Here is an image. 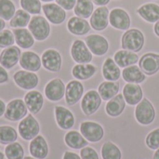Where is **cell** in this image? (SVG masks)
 I'll list each match as a JSON object with an SVG mask.
<instances>
[{"instance_id":"6da1fadb","label":"cell","mask_w":159,"mask_h":159,"mask_svg":"<svg viewBox=\"0 0 159 159\" xmlns=\"http://www.w3.org/2000/svg\"><path fill=\"white\" fill-rule=\"evenodd\" d=\"M145 38L143 33L137 28H129L121 37V46L123 49L132 52H140L144 47Z\"/></svg>"},{"instance_id":"7a4b0ae2","label":"cell","mask_w":159,"mask_h":159,"mask_svg":"<svg viewBox=\"0 0 159 159\" xmlns=\"http://www.w3.org/2000/svg\"><path fill=\"white\" fill-rule=\"evenodd\" d=\"M35 41L42 42L47 40L51 33L49 21L41 15H33L27 26Z\"/></svg>"},{"instance_id":"3957f363","label":"cell","mask_w":159,"mask_h":159,"mask_svg":"<svg viewBox=\"0 0 159 159\" xmlns=\"http://www.w3.org/2000/svg\"><path fill=\"white\" fill-rule=\"evenodd\" d=\"M40 132V124L33 114H28L19 122L18 133L23 141L30 142Z\"/></svg>"},{"instance_id":"277c9868","label":"cell","mask_w":159,"mask_h":159,"mask_svg":"<svg viewBox=\"0 0 159 159\" xmlns=\"http://www.w3.org/2000/svg\"><path fill=\"white\" fill-rule=\"evenodd\" d=\"M135 118L137 122L143 126L151 125L156 119V110L153 103L143 98L135 108Z\"/></svg>"},{"instance_id":"5b68a950","label":"cell","mask_w":159,"mask_h":159,"mask_svg":"<svg viewBox=\"0 0 159 159\" xmlns=\"http://www.w3.org/2000/svg\"><path fill=\"white\" fill-rule=\"evenodd\" d=\"M28 115V108L22 99L16 98L9 101L6 107L4 117L10 122H18Z\"/></svg>"},{"instance_id":"8992f818","label":"cell","mask_w":159,"mask_h":159,"mask_svg":"<svg viewBox=\"0 0 159 159\" xmlns=\"http://www.w3.org/2000/svg\"><path fill=\"white\" fill-rule=\"evenodd\" d=\"M13 81L15 85L23 90H32L34 89L39 84V76L36 73L26 71V70H18L13 75Z\"/></svg>"},{"instance_id":"52a82bcc","label":"cell","mask_w":159,"mask_h":159,"mask_svg":"<svg viewBox=\"0 0 159 159\" xmlns=\"http://www.w3.org/2000/svg\"><path fill=\"white\" fill-rule=\"evenodd\" d=\"M42 66L48 72L58 73L62 66L61 54L55 48H47L41 55Z\"/></svg>"},{"instance_id":"ba28073f","label":"cell","mask_w":159,"mask_h":159,"mask_svg":"<svg viewBox=\"0 0 159 159\" xmlns=\"http://www.w3.org/2000/svg\"><path fill=\"white\" fill-rule=\"evenodd\" d=\"M80 133L89 143H98L102 140L104 136V129L102 126L94 121H84L79 127Z\"/></svg>"},{"instance_id":"9c48e42d","label":"cell","mask_w":159,"mask_h":159,"mask_svg":"<svg viewBox=\"0 0 159 159\" xmlns=\"http://www.w3.org/2000/svg\"><path fill=\"white\" fill-rule=\"evenodd\" d=\"M102 99L98 91L90 89L87 91L81 99V110L85 116H89L94 115L101 107Z\"/></svg>"},{"instance_id":"30bf717a","label":"cell","mask_w":159,"mask_h":159,"mask_svg":"<svg viewBox=\"0 0 159 159\" xmlns=\"http://www.w3.org/2000/svg\"><path fill=\"white\" fill-rule=\"evenodd\" d=\"M42 12L44 17L54 25H61L66 20V10L60 7L57 3H45L42 6Z\"/></svg>"},{"instance_id":"8fae6325","label":"cell","mask_w":159,"mask_h":159,"mask_svg":"<svg viewBox=\"0 0 159 159\" xmlns=\"http://www.w3.org/2000/svg\"><path fill=\"white\" fill-rule=\"evenodd\" d=\"M109 24L120 31H127L131 25V19L127 10L121 7H115L109 14Z\"/></svg>"},{"instance_id":"7c38bea8","label":"cell","mask_w":159,"mask_h":159,"mask_svg":"<svg viewBox=\"0 0 159 159\" xmlns=\"http://www.w3.org/2000/svg\"><path fill=\"white\" fill-rule=\"evenodd\" d=\"M65 89L66 86L64 82L61 78L56 77L49 80L46 84L44 88V94L46 99H48L49 102H57L64 97Z\"/></svg>"},{"instance_id":"4fadbf2b","label":"cell","mask_w":159,"mask_h":159,"mask_svg":"<svg viewBox=\"0 0 159 159\" xmlns=\"http://www.w3.org/2000/svg\"><path fill=\"white\" fill-rule=\"evenodd\" d=\"M70 54L76 63H90L92 61L91 51L88 48L86 42L81 39H75L72 43Z\"/></svg>"},{"instance_id":"5bb4252c","label":"cell","mask_w":159,"mask_h":159,"mask_svg":"<svg viewBox=\"0 0 159 159\" xmlns=\"http://www.w3.org/2000/svg\"><path fill=\"white\" fill-rule=\"evenodd\" d=\"M85 42L91 53L96 56H103L109 50V42L103 35L89 34L85 38Z\"/></svg>"},{"instance_id":"9a60e30c","label":"cell","mask_w":159,"mask_h":159,"mask_svg":"<svg viewBox=\"0 0 159 159\" xmlns=\"http://www.w3.org/2000/svg\"><path fill=\"white\" fill-rule=\"evenodd\" d=\"M21 55V48L18 46H11L3 48L0 52V64L7 70H11L20 61Z\"/></svg>"},{"instance_id":"2e32d148","label":"cell","mask_w":159,"mask_h":159,"mask_svg":"<svg viewBox=\"0 0 159 159\" xmlns=\"http://www.w3.org/2000/svg\"><path fill=\"white\" fill-rule=\"evenodd\" d=\"M110 10L106 6L98 7L89 18V24L95 31H103L109 25Z\"/></svg>"},{"instance_id":"e0dca14e","label":"cell","mask_w":159,"mask_h":159,"mask_svg":"<svg viewBox=\"0 0 159 159\" xmlns=\"http://www.w3.org/2000/svg\"><path fill=\"white\" fill-rule=\"evenodd\" d=\"M54 116L58 127L63 130L71 129L75 123L74 114L66 107L57 105L54 107Z\"/></svg>"},{"instance_id":"ac0fdd59","label":"cell","mask_w":159,"mask_h":159,"mask_svg":"<svg viewBox=\"0 0 159 159\" xmlns=\"http://www.w3.org/2000/svg\"><path fill=\"white\" fill-rule=\"evenodd\" d=\"M84 96V86L83 84L75 79L71 80L67 83L65 89V102L69 106L76 104Z\"/></svg>"},{"instance_id":"d6986e66","label":"cell","mask_w":159,"mask_h":159,"mask_svg":"<svg viewBox=\"0 0 159 159\" xmlns=\"http://www.w3.org/2000/svg\"><path fill=\"white\" fill-rule=\"evenodd\" d=\"M19 64L23 70L37 73L42 67L41 57L34 51L25 50L21 52Z\"/></svg>"},{"instance_id":"ffe728a7","label":"cell","mask_w":159,"mask_h":159,"mask_svg":"<svg viewBox=\"0 0 159 159\" xmlns=\"http://www.w3.org/2000/svg\"><path fill=\"white\" fill-rule=\"evenodd\" d=\"M28 148L30 156L37 159H46L49 153L48 142L42 135H37L30 141Z\"/></svg>"},{"instance_id":"44dd1931","label":"cell","mask_w":159,"mask_h":159,"mask_svg":"<svg viewBox=\"0 0 159 159\" xmlns=\"http://www.w3.org/2000/svg\"><path fill=\"white\" fill-rule=\"evenodd\" d=\"M23 101L28 108V111L33 114H38L44 106V96L43 94L35 89L29 90L25 93Z\"/></svg>"},{"instance_id":"7402d4cb","label":"cell","mask_w":159,"mask_h":159,"mask_svg":"<svg viewBox=\"0 0 159 159\" xmlns=\"http://www.w3.org/2000/svg\"><path fill=\"white\" fill-rule=\"evenodd\" d=\"M139 67L146 75H154L159 71V54L148 52L139 60Z\"/></svg>"},{"instance_id":"603a6c76","label":"cell","mask_w":159,"mask_h":159,"mask_svg":"<svg viewBox=\"0 0 159 159\" xmlns=\"http://www.w3.org/2000/svg\"><path fill=\"white\" fill-rule=\"evenodd\" d=\"M67 30L70 34L77 36L85 35L91 30V26L87 19H83L77 16L71 17L67 21Z\"/></svg>"},{"instance_id":"cb8c5ba5","label":"cell","mask_w":159,"mask_h":159,"mask_svg":"<svg viewBox=\"0 0 159 159\" xmlns=\"http://www.w3.org/2000/svg\"><path fill=\"white\" fill-rule=\"evenodd\" d=\"M126 102L129 105H137L143 99V91L139 84L128 83L123 88L122 92Z\"/></svg>"},{"instance_id":"d4e9b609","label":"cell","mask_w":159,"mask_h":159,"mask_svg":"<svg viewBox=\"0 0 159 159\" xmlns=\"http://www.w3.org/2000/svg\"><path fill=\"white\" fill-rule=\"evenodd\" d=\"M15 38V44L21 49L28 50L34 47L35 39L28 28H17L12 30Z\"/></svg>"},{"instance_id":"484cf974","label":"cell","mask_w":159,"mask_h":159,"mask_svg":"<svg viewBox=\"0 0 159 159\" xmlns=\"http://www.w3.org/2000/svg\"><path fill=\"white\" fill-rule=\"evenodd\" d=\"M137 14L149 23H156L159 20V5L156 3H145L140 6Z\"/></svg>"},{"instance_id":"4316f807","label":"cell","mask_w":159,"mask_h":159,"mask_svg":"<svg viewBox=\"0 0 159 159\" xmlns=\"http://www.w3.org/2000/svg\"><path fill=\"white\" fill-rule=\"evenodd\" d=\"M126 103L123 94H117L107 102L105 105V112L111 117H117L124 112Z\"/></svg>"},{"instance_id":"83f0119b","label":"cell","mask_w":159,"mask_h":159,"mask_svg":"<svg viewBox=\"0 0 159 159\" xmlns=\"http://www.w3.org/2000/svg\"><path fill=\"white\" fill-rule=\"evenodd\" d=\"M114 60L120 68H126L130 65L136 64L137 62H139L140 59L136 52H132L126 49H120L115 53Z\"/></svg>"},{"instance_id":"f1b7e54d","label":"cell","mask_w":159,"mask_h":159,"mask_svg":"<svg viewBox=\"0 0 159 159\" xmlns=\"http://www.w3.org/2000/svg\"><path fill=\"white\" fill-rule=\"evenodd\" d=\"M122 77L127 83L141 84L146 80V75L136 64L126 67L122 71Z\"/></svg>"},{"instance_id":"f546056e","label":"cell","mask_w":159,"mask_h":159,"mask_svg":"<svg viewBox=\"0 0 159 159\" xmlns=\"http://www.w3.org/2000/svg\"><path fill=\"white\" fill-rule=\"evenodd\" d=\"M97 72V67L91 63H76L72 68V75L79 80H88Z\"/></svg>"},{"instance_id":"4dcf8cb0","label":"cell","mask_w":159,"mask_h":159,"mask_svg":"<svg viewBox=\"0 0 159 159\" xmlns=\"http://www.w3.org/2000/svg\"><path fill=\"white\" fill-rule=\"evenodd\" d=\"M102 75L107 81H117L121 76L120 67L112 58L105 59L102 64Z\"/></svg>"},{"instance_id":"1f68e13d","label":"cell","mask_w":159,"mask_h":159,"mask_svg":"<svg viewBox=\"0 0 159 159\" xmlns=\"http://www.w3.org/2000/svg\"><path fill=\"white\" fill-rule=\"evenodd\" d=\"M64 143L69 148L75 150H81L89 144V142L84 138V136L76 130H69L64 135Z\"/></svg>"},{"instance_id":"d6a6232c","label":"cell","mask_w":159,"mask_h":159,"mask_svg":"<svg viewBox=\"0 0 159 159\" xmlns=\"http://www.w3.org/2000/svg\"><path fill=\"white\" fill-rule=\"evenodd\" d=\"M120 85L116 81H103L98 88V92L102 101H109L118 94Z\"/></svg>"},{"instance_id":"836d02e7","label":"cell","mask_w":159,"mask_h":159,"mask_svg":"<svg viewBox=\"0 0 159 159\" xmlns=\"http://www.w3.org/2000/svg\"><path fill=\"white\" fill-rule=\"evenodd\" d=\"M94 11V3L92 0H76V4L74 7V13L75 16L89 19Z\"/></svg>"},{"instance_id":"e575fe53","label":"cell","mask_w":159,"mask_h":159,"mask_svg":"<svg viewBox=\"0 0 159 159\" xmlns=\"http://www.w3.org/2000/svg\"><path fill=\"white\" fill-rule=\"evenodd\" d=\"M31 14H29L27 11L23 10L22 8L17 9L14 16L9 20V26L12 29L26 28L31 20Z\"/></svg>"},{"instance_id":"d590c367","label":"cell","mask_w":159,"mask_h":159,"mask_svg":"<svg viewBox=\"0 0 159 159\" xmlns=\"http://www.w3.org/2000/svg\"><path fill=\"white\" fill-rule=\"evenodd\" d=\"M18 131L11 126H0V144L7 145L18 140Z\"/></svg>"},{"instance_id":"8d00e7d4","label":"cell","mask_w":159,"mask_h":159,"mask_svg":"<svg viewBox=\"0 0 159 159\" xmlns=\"http://www.w3.org/2000/svg\"><path fill=\"white\" fill-rule=\"evenodd\" d=\"M102 159H122V152L112 142H106L102 146Z\"/></svg>"},{"instance_id":"74e56055","label":"cell","mask_w":159,"mask_h":159,"mask_svg":"<svg viewBox=\"0 0 159 159\" xmlns=\"http://www.w3.org/2000/svg\"><path fill=\"white\" fill-rule=\"evenodd\" d=\"M4 154L7 159H23L24 158V149L20 143L14 142L6 145L4 149Z\"/></svg>"},{"instance_id":"f35d334b","label":"cell","mask_w":159,"mask_h":159,"mask_svg":"<svg viewBox=\"0 0 159 159\" xmlns=\"http://www.w3.org/2000/svg\"><path fill=\"white\" fill-rule=\"evenodd\" d=\"M16 5L12 0H0V17L9 21L16 12Z\"/></svg>"},{"instance_id":"ab89813d","label":"cell","mask_w":159,"mask_h":159,"mask_svg":"<svg viewBox=\"0 0 159 159\" xmlns=\"http://www.w3.org/2000/svg\"><path fill=\"white\" fill-rule=\"evenodd\" d=\"M20 6L31 15H40L43 5L41 0H20Z\"/></svg>"},{"instance_id":"60d3db41","label":"cell","mask_w":159,"mask_h":159,"mask_svg":"<svg viewBox=\"0 0 159 159\" xmlns=\"http://www.w3.org/2000/svg\"><path fill=\"white\" fill-rule=\"evenodd\" d=\"M15 44L14 34L9 29H4L0 32V48H6Z\"/></svg>"},{"instance_id":"b9f144b4","label":"cell","mask_w":159,"mask_h":159,"mask_svg":"<svg viewBox=\"0 0 159 159\" xmlns=\"http://www.w3.org/2000/svg\"><path fill=\"white\" fill-rule=\"evenodd\" d=\"M146 146L151 150H157L159 148V128L152 130L145 139Z\"/></svg>"},{"instance_id":"7bdbcfd3","label":"cell","mask_w":159,"mask_h":159,"mask_svg":"<svg viewBox=\"0 0 159 159\" xmlns=\"http://www.w3.org/2000/svg\"><path fill=\"white\" fill-rule=\"evenodd\" d=\"M80 157L82 159H100L97 151L89 146H86L81 149Z\"/></svg>"},{"instance_id":"ee69618b","label":"cell","mask_w":159,"mask_h":159,"mask_svg":"<svg viewBox=\"0 0 159 159\" xmlns=\"http://www.w3.org/2000/svg\"><path fill=\"white\" fill-rule=\"evenodd\" d=\"M55 3H57L60 7H61L64 10L70 11L74 9L76 0H55Z\"/></svg>"},{"instance_id":"f6af8a7d","label":"cell","mask_w":159,"mask_h":159,"mask_svg":"<svg viewBox=\"0 0 159 159\" xmlns=\"http://www.w3.org/2000/svg\"><path fill=\"white\" fill-rule=\"evenodd\" d=\"M9 81V75L7 70L0 64V85H4Z\"/></svg>"},{"instance_id":"bcb514c9","label":"cell","mask_w":159,"mask_h":159,"mask_svg":"<svg viewBox=\"0 0 159 159\" xmlns=\"http://www.w3.org/2000/svg\"><path fill=\"white\" fill-rule=\"evenodd\" d=\"M62 159H82L80 156H78L77 154L74 153V152H70V151H66L64 152Z\"/></svg>"},{"instance_id":"7dc6e473","label":"cell","mask_w":159,"mask_h":159,"mask_svg":"<svg viewBox=\"0 0 159 159\" xmlns=\"http://www.w3.org/2000/svg\"><path fill=\"white\" fill-rule=\"evenodd\" d=\"M94 5L98 6V7H102V6H106L110 3L111 0H92Z\"/></svg>"},{"instance_id":"c3c4849f","label":"cell","mask_w":159,"mask_h":159,"mask_svg":"<svg viewBox=\"0 0 159 159\" xmlns=\"http://www.w3.org/2000/svg\"><path fill=\"white\" fill-rule=\"evenodd\" d=\"M6 107H7V104L5 103L3 100L0 99V117L4 116V114L6 112Z\"/></svg>"},{"instance_id":"681fc988","label":"cell","mask_w":159,"mask_h":159,"mask_svg":"<svg viewBox=\"0 0 159 159\" xmlns=\"http://www.w3.org/2000/svg\"><path fill=\"white\" fill-rule=\"evenodd\" d=\"M154 32L156 34L157 36L159 37V20L155 23V26H154Z\"/></svg>"},{"instance_id":"f907efd6","label":"cell","mask_w":159,"mask_h":159,"mask_svg":"<svg viewBox=\"0 0 159 159\" xmlns=\"http://www.w3.org/2000/svg\"><path fill=\"white\" fill-rule=\"evenodd\" d=\"M6 29V20L0 17V32Z\"/></svg>"},{"instance_id":"816d5d0a","label":"cell","mask_w":159,"mask_h":159,"mask_svg":"<svg viewBox=\"0 0 159 159\" xmlns=\"http://www.w3.org/2000/svg\"><path fill=\"white\" fill-rule=\"evenodd\" d=\"M153 159H159V148L156 150V152L154 154V157H153Z\"/></svg>"},{"instance_id":"f5cc1de1","label":"cell","mask_w":159,"mask_h":159,"mask_svg":"<svg viewBox=\"0 0 159 159\" xmlns=\"http://www.w3.org/2000/svg\"><path fill=\"white\" fill-rule=\"evenodd\" d=\"M5 157H5V154H4L3 152L0 151V159H5Z\"/></svg>"},{"instance_id":"db71d44e","label":"cell","mask_w":159,"mask_h":159,"mask_svg":"<svg viewBox=\"0 0 159 159\" xmlns=\"http://www.w3.org/2000/svg\"><path fill=\"white\" fill-rule=\"evenodd\" d=\"M53 1H55V0H41V2H43L44 4L45 3H50V2H53Z\"/></svg>"},{"instance_id":"11a10c76","label":"cell","mask_w":159,"mask_h":159,"mask_svg":"<svg viewBox=\"0 0 159 159\" xmlns=\"http://www.w3.org/2000/svg\"><path fill=\"white\" fill-rule=\"evenodd\" d=\"M23 159H37V158H35V157H33L32 156H30V157L28 156V157H24V158Z\"/></svg>"}]
</instances>
